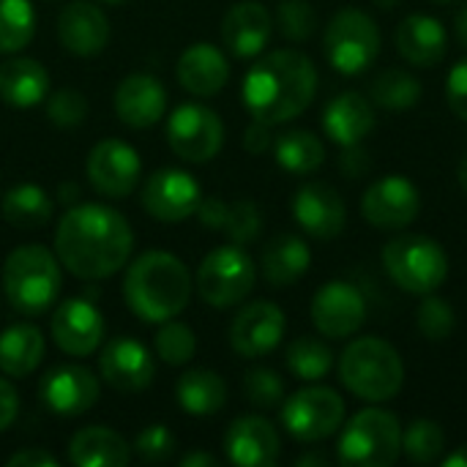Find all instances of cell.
Returning <instances> with one entry per match:
<instances>
[{
  "label": "cell",
  "instance_id": "obj_1",
  "mask_svg": "<svg viewBox=\"0 0 467 467\" xmlns=\"http://www.w3.org/2000/svg\"><path fill=\"white\" fill-rule=\"evenodd\" d=\"M134 235L123 213L101 202L71 205L55 233V254L77 279L99 282L118 274L131 254Z\"/></svg>",
  "mask_w": 467,
  "mask_h": 467
},
{
  "label": "cell",
  "instance_id": "obj_2",
  "mask_svg": "<svg viewBox=\"0 0 467 467\" xmlns=\"http://www.w3.org/2000/svg\"><path fill=\"white\" fill-rule=\"evenodd\" d=\"M317 90L315 63L296 49L263 55L244 79V104L254 120L285 123L301 115Z\"/></svg>",
  "mask_w": 467,
  "mask_h": 467
},
{
  "label": "cell",
  "instance_id": "obj_3",
  "mask_svg": "<svg viewBox=\"0 0 467 467\" xmlns=\"http://www.w3.org/2000/svg\"><path fill=\"white\" fill-rule=\"evenodd\" d=\"M123 298L140 320L167 323L186 309L192 274L170 252H145L126 271Z\"/></svg>",
  "mask_w": 467,
  "mask_h": 467
},
{
  "label": "cell",
  "instance_id": "obj_4",
  "mask_svg": "<svg viewBox=\"0 0 467 467\" xmlns=\"http://www.w3.org/2000/svg\"><path fill=\"white\" fill-rule=\"evenodd\" d=\"M60 260L47 246H16L3 265V293L14 312L25 317L44 315L60 296Z\"/></svg>",
  "mask_w": 467,
  "mask_h": 467
},
{
  "label": "cell",
  "instance_id": "obj_5",
  "mask_svg": "<svg viewBox=\"0 0 467 467\" xmlns=\"http://www.w3.org/2000/svg\"><path fill=\"white\" fill-rule=\"evenodd\" d=\"M339 378L356 397L367 402H386L400 394L405 383V364L386 339L364 337L342 353Z\"/></svg>",
  "mask_w": 467,
  "mask_h": 467
},
{
  "label": "cell",
  "instance_id": "obj_6",
  "mask_svg": "<svg viewBox=\"0 0 467 467\" xmlns=\"http://www.w3.org/2000/svg\"><path fill=\"white\" fill-rule=\"evenodd\" d=\"M402 454V427L394 413L367 408L345 424L339 435V460L350 467H389Z\"/></svg>",
  "mask_w": 467,
  "mask_h": 467
},
{
  "label": "cell",
  "instance_id": "obj_7",
  "mask_svg": "<svg viewBox=\"0 0 467 467\" xmlns=\"http://www.w3.org/2000/svg\"><path fill=\"white\" fill-rule=\"evenodd\" d=\"M383 265L389 276L408 293H435L449 276V257L443 246L427 235H402L386 244Z\"/></svg>",
  "mask_w": 467,
  "mask_h": 467
},
{
  "label": "cell",
  "instance_id": "obj_8",
  "mask_svg": "<svg viewBox=\"0 0 467 467\" xmlns=\"http://www.w3.org/2000/svg\"><path fill=\"white\" fill-rule=\"evenodd\" d=\"M380 52V30L375 19L358 8L339 11L326 30V57L328 63L345 74L356 77L367 71Z\"/></svg>",
  "mask_w": 467,
  "mask_h": 467
},
{
  "label": "cell",
  "instance_id": "obj_9",
  "mask_svg": "<svg viewBox=\"0 0 467 467\" xmlns=\"http://www.w3.org/2000/svg\"><path fill=\"white\" fill-rule=\"evenodd\" d=\"M257 282L252 257L241 246L213 249L197 271V293L205 304L227 309L241 304Z\"/></svg>",
  "mask_w": 467,
  "mask_h": 467
},
{
  "label": "cell",
  "instance_id": "obj_10",
  "mask_svg": "<svg viewBox=\"0 0 467 467\" xmlns=\"http://www.w3.org/2000/svg\"><path fill=\"white\" fill-rule=\"evenodd\" d=\"M285 430L301 443H317L331 438L345 421V402L334 389L309 386L296 391L282 408Z\"/></svg>",
  "mask_w": 467,
  "mask_h": 467
},
{
  "label": "cell",
  "instance_id": "obj_11",
  "mask_svg": "<svg viewBox=\"0 0 467 467\" xmlns=\"http://www.w3.org/2000/svg\"><path fill=\"white\" fill-rule=\"evenodd\" d=\"M167 142L183 161L205 164L224 145L222 118L202 104H181L167 120Z\"/></svg>",
  "mask_w": 467,
  "mask_h": 467
},
{
  "label": "cell",
  "instance_id": "obj_12",
  "mask_svg": "<svg viewBox=\"0 0 467 467\" xmlns=\"http://www.w3.org/2000/svg\"><path fill=\"white\" fill-rule=\"evenodd\" d=\"M88 181L104 197H129L140 183V153L123 140H101L88 153Z\"/></svg>",
  "mask_w": 467,
  "mask_h": 467
},
{
  "label": "cell",
  "instance_id": "obj_13",
  "mask_svg": "<svg viewBox=\"0 0 467 467\" xmlns=\"http://www.w3.org/2000/svg\"><path fill=\"white\" fill-rule=\"evenodd\" d=\"M202 202L200 183L186 170H156L142 189V208L159 222H183L197 213Z\"/></svg>",
  "mask_w": 467,
  "mask_h": 467
},
{
  "label": "cell",
  "instance_id": "obj_14",
  "mask_svg": "<svg viewBox=\"0 0 467 467\" xmlns=\"http://www.w3.org/2000/svg\"><path fill=\"white\" fill-rule=\"evenodd\" d=\"M421 208V194L410 178L386 175L375 181L361 200L364 219L378 230H402L408 227Z\"/></svg>",
  "mask_w": 467,
  "mask_h": 467
},
{
  "label": "cell",
  "instance_id": "obj_15",
  "mask_svg": "<svg viewBox=\"0 0 467 467\" xmlns=\"http://www.w3.org/2000/svg\"><path fill=\"white\" fill-rule=\"evenodd\" d=\"M367 320V304L356 285L328 282L312 298V323L328 339L353 337Z\"/></svg>",
  "mask_w": 467,
  "mask_h": 467
},
{
  "label": "cell",
  "instance_id": "obj_16",
  "mask_svg": "<svg viewBox=\"0 0 467 467\" xmlns=\"http://www.w3.org/2000/svg\"><path fill=\"white\" fill-rule=\"evenodd\" d=\"M99 394L101 389L96 375L79 364H57L38 383L41 402L57 416L88 413L99 402Z\"/></svg>",
  "mask_w": 467,
  "mask_h": 467
},
{
  "label": "cell",
  "instance_id": "obj_17",
  "mask_svg": "<svg viewBox=\"0 0 467 467\" xmlns=\"http://www.w3.org/2000/svg\"><path fill=\"white\" fill-rule=\"evenodd\" d=\"M52 337L63 353L74 358L90 356L104 339V317L93 301L68 298L52 315Z\"/></svg>",
  "mask_w": 467,
  "mask_h": 467
},
{
  "label": "cell",
  "instance_id": "obj_18",
  "mask_svg": "<svg viewBox=\"0 0 467 467\" xmlns=\"http://www.w3.org/2000/svg\"><path fill=\"white\" fill-rule=\"evenodd\" d=\"M285 326V312L276 304L254 301L235 315L230 326V345L244 358H260L282 342Z\"/></svg>",
  "mask_w": 467,
  "mask_h": 467
},
{
  "label": "cell",
  "instance_id": "obj_19",
  "mask_svg": "<svg viewBox=\"0 0 467 467\" xmlns=\"http://www.w3.org/2000/svg\"><path fill=\"white\" fill-rule=\"evenodd\" d=\"M99 369H101V378L115 391H123V394L145 391L156 378V364H153L150 350L131 337L112 339L101 350Z\"/></svg>",
  "mask_w": 467,
  "mask_h": 467
},
{
  "label": "cell",
  "instance_id": "obj_20",
  "mask_svg": "<svg viewBox=\"0 0 467 467\" xmlns=\"http://www.w3.org/2000/svg\"><path fill=\"white\" fill-rule=\"evenodd\" d=\"M293 216L301 224V230L312 238L331 241L345 230V200L339 192L328 183H304L293 197Z\"/></svg>",
  "mask_w": 467,
  "mask_h": 467
},
{
  "label": "cell",
  "instance_id": "obj_21",
  "mask_svg": "<svg viewBox=\"0 0 467 467\" xmlns=\"http://www.w3.org/2000/svg\"><path fill=\"white\" fill-rule=\"evenodd\" d=\"M279 432L263 416H244L230 424L224 451L233 465L271 467L279 460Z\"/></svg>",
  "mask_w": 467,
  "mask_h": 467
},
{
  "label": "cell",
  "instance_id": "obj_22",
  "mask_svg": "<svg viewBox=\"0 0 467 467\" xmlns=\"http://www.w3.org/2000/svg\"><path fill=\"white\" fill-rule=\"evenodd\" d=\"M57 38L71 55L93 57L109 41V19L99 5L74 0L57 16Z\"/></svg>",
  "mask_w": 467,
  "mask_h": 467
},
{
  "label": "cell",
  "instance_id": "obj_23",
  "mask_svg": "<svg viewBox=\"0 0 467 467\" xmlns=\"http://www.w3.org/2000/svg\"><path fill=\"white\" fill-rule=\"evenodd\" d=\"M115 112L131 129H148L167 112V90L150 74H129L115 90Z\"/></svg>",
  "mask_w": 467,
  "mask_h": 467
},
{
  "label": "cell",
  "instance_id": "obj_24",
  "mask_svg": "<svg viewBox=\"0 0 467 467\" xmlns=\"http://www.w3.org/2000/svg\"><path fill=\"white\" fill-rule=\"evenodd\" d=\"M271 30H274L271 14L265 11V5H260L254 0L235 3L222 19L224 47L235 57H257L265 49Z\"/></svg>",
  "mask_w": 467,
  "mask_h": 467
},
{
  "label": "cell",
  "instance_id": "obj_25",
  "mask_svg": "<svg viewBox=\"0 0 467 467\" xmlns=\"http://www.w3.org/2000/svg\"><path fill=\"white\" fill-rule=\"evenodd\" d=\"M178 82L192 96H213L219 93L230 79V63L224 52L213 44H192L181 52L175 66Z\"/></svg>",
  "mask_w": 467,
  "mask_h": 467
},
{
  "label": "cell",
  "instance_id": "obj_26",
  "mask_svg": "<svg viewBox=\"0 0 467 467\" xmlns=\"http://www.w3.org/2000/svg\"><path fill=\"white\" fill-rule=\"evenodd\" d=\"M323 129L342 148L358 145L375 129V109L361 93H342L328 101L323 112Z\"/></svg>",
  "mask_w": 467,
  "mask_h": 467
},
{
  "label": "cell",
  "instance_id": "obj_27",
  "mask_svg": "<svg viewBox=\"0 0 467 467\" xmlns=\"http://www.w3.org/2000/svg\"><path fill=\"white\" fill-rule=\"evenodd\" d=\"M397 49L413 66H435L446 55V27L427 14H410L397 27Z\"/></svg>",
  "mask_w": 467,
  "mask_h": 467
},
{
  "label": "cell",
  "instance_id": "obj_28",
  "mask_svg": "<svg viewBox=\"0 0 467 467\" xmlns=\"http://www.w3.org/2000/svg\"><path fill=\"white\" fill-rule=\"evenodd\" d=\"M49 93V74L33 57H8L0 63V99L11 107H36Z\"/></svg>",
  "mask_w": 467,
  "mask_h": 467
},
{
  "label": "cell",
  "instance_id": "obj_29",
  "mask_svg": "<svg viewBox=\"0 0 467 467\" xmlns=\"http://www.w3.org/2000/svg\"><path fill=\"white\" fill-rule=\"evenodd\" d=\"M68 460L77 467H123L131 460V449L107 427H85L71 438Z\"/></svg>",
  "mask_w": 467,
  "mask_h": 467
},
{
  "label": "cell",
  "instance_id": "obj_30",
  "mask_svg": "<svg viewBox=\"0 0 467 467\" xmlns=\"http://www.w3.org/2000/svg\"><path fill=\"white\" fill-rule=\"evenodd\" d=\"M44 334L30 323H16L0 334V372L8 378H25L44 361Z\"/></svg>",
  "mask_w": 467,
  "mask_h": 467
},
{
  "label": "cell",
  "instance_id": "obj_31",
  "mask_svg": "<svg viewBox=\"0 0 467 467\" xmlns=\"http://www.w3.org/2000/svg\"><path fill=\"white\" fill-rule=\"evenodd\" d=\"M309 265L312 252L298 235H276L263 252V276L276 287L298 282Z\"/></svg>",
  "mask_w": 467,
  "mask_h": 467
},
{
  "label": "cell",
  "instance_id": "obj_32",
  "mask_svg": "<svg viewBox=\"0 0 467 467\" xmlns=\"http://www.w3.org/2000/svg\"><path fill=\"white\" fill-rule=\"evenodd\" d=\"M175 397H178V402H181V408L186 413H192V416H213L227 402V383H224L222 375H216L211 369H192L178 380Z\"/></svg>",
  "mask_w": 467,
  "mask_h": 467
},
{
  "label": "cell",
  "instance_id": "obj_33",
  "mask_svg": "<svg viewBox=\"0 0 467 467\" xmlns=\"http://www.w3.org/2000/svg\"><path fill=\"white\" fill-rule=\"evenodd\" d=\"M3 219L16 230H41L52 219V200L36 183H19L3 197Z\"/></svg>",
  "mask_w": 467,
  "mask_h": 467
},
{
  "label": "cell",
  "instance_id": "obj_34",
  "mask_svg": "<svg viewBox=\"0 0 467 467\" xmlns=\"http://www.w3.org/2000/svg\"><path fill=\"white\" fill-rule=\"evenodd\" d=\"M274 150H276L279 167L287 170V172H296V175L315 172L323 164V159H326L323 142L312 131H304V129H296V131L282 134L276 140Z\"/></svg>",
  "mask_w": 467,
  "mask_h": 467
},
{
  "label": "cell",
  "instance_id": "obj_35",
  "mask_svg": "<svg viewBox=\"0 0 467 467\" xmlns=\"http://www.w3.org/2000/svg\"><path fill=\"white\" fill-rule=\"evenodd\" d=\"M36 33L30 0H0V52H19Z\"/></svg>",
  "mask_w": 467,
  "mask_h": 467
},
{
  "label": "cell",
  "instance_id": "obj_36",
  "mask_svg": "<svg viewBox=\"0 0 467 467\" xmlns=\"http://www.w3.org/2000/svg\"><path fill=\"white\" fill-rule=\"evenodd\" d=\"M334 367V353L315 337H301L287 348V369L301 380H323Z\"/></svg>",
  "mask_w": 467,
  "mask_h": 467
},
{
  "label": "cell",
  "instance_id": "obj_37",
  "mask_svg": "<svg viewBox=\"0 0 467 467\" xmlns=\"http://www.w3.org/2000/svg\"><path fill=\"white\" fill-rule=\"evenodd\" d=\"M372 96L386 109H408L421 99V82L408 71L389 68L372 82Z\"/></svg>",
  "mask_w": 467,
  "mask_h": 467
},
{
  "label": "cell",
  "instance_id": "obj_38",
  "mask_svg": "<svg viewBox=\"0 0 467 467\" xmlns=\"http://www.w3.org/2000/svg\"><path fill=\"white\" fill-rule=\"evenodd\" d=\"M446 449V432L441 430L438 421L430 419H416L408 432L402 435V451L416 462V465H430L435 462Z\"/></svg>",
  "mask_w": 467,
  "mask_h": 467
},
{
  "label": "cell",
  "instance_id": "obj_39",
  "mask_svg": "<svg viewBox=\"0 0 467 467\" xmlns=\"http://www.w3.org/2000/svg\"><path fill=\"white\" fill-rule=\"evenodd\" d=\"M197 353V337L186 323H178L175 317L161 326L156 334V356L170 367H183Z\"/></svg>",
  "mask_w": 467,
  "mask_h": 467
},
{
  "label": "cell",
  "instance_id": "obj_40",
  "mask_svg": "<svg viewBox=\"0 0 467 467\" xmlns=\"http://www.w3.org/2000/svg\"><path fill=\"white\" fill-rule=\"evenodd\" d=\"M454 323H457V317H454L451 304L427 293V298L419 306V331H421V337L430 339V342H446L454 334Z\"/></svg>",
  "mask_w": 467,
  "mask_h": 467
},
{
  "label": "cell",
  "instance_id": "obj_41",
  "mask_svg": "<svg viewBox=\"0 0 467 467\" xmlns=\"http://www.w3.org/2000/svg\"><path fill=\"white\" fill-rule=\"evenodd\" d=\"M282 36L293 41H306L317 30V14L309 0H285L276 11Z\"/></svg>",
  "mask_w": 467,
  "mask_h": 467
},
{
  "label": "cell",
  "instance_id": "obj_42",
  "mask_svg": "<svg viewBox=\"0 0 467 467\" xmlns=\"http://www.w3.org/2000/svg\"><path fill=\"white\" fill-rule=\"evenodd\" d=\"M244 394L254 408H276L285 400V380L274 369H252L244 378Z\"/></svg>",
  "mask_w": 467,
  "mask_h": 467
},
{
  "label": "cell",
  "instance_id": "obj_43",
  "mask_svg": "<svg viewBox=\"0 0 467 467\" xmlns=\"http://www.w3.org/2000/svg\"><path fill=\"white\" fill-rule=\"evenodd\" d=\"M260 227H263V216H260V208L252 202V200H238L227 208V219H224V233L238 244H249L260 235Z\"/></svg>",
  "mask_w": 467,
  "mask_h": 467
},
{
  "label": "cell",
  "instance_id": "obj_44",
  "mask_svg": "<svg viewBox=\"0 0 467 467\" xmlns=\"http://www.w3.org/2000/svg\"><path fill=\"white\" fill-rule=\"evenodd\" d=\"M47 115L60 129H74L88 118V101L79 90L63 88L47 99Z\"/></svg>",
  "mask_w": 467,
  "mask_h": 467
},
{
  "label": "cell",
  "instance_id": "obj_45",
  "mask_svg": "<svg viewBox=\"0 0 467 467\" xmlns=\"http://www.w3.org/2000/svg\"><path fill=\"white\" fill-rule=\"evenodd\" d=\"M175 435L167 430V427H161V424H150L148 430H142L140 435H137V441H134V451H137V457L142 460V462H148V465H156V462H164V460H170L172 457V451H175Z\"/></svg>",
  "mask_w": 467,
  "mask_h": 467
},
{
  "label": "cell",
  "instance_id": "obj_46",
  "mask_svg": "<svg viewBox=\"0 0 467 467\" xmlns=\"http://www.w3.org/2000/svg\"><path fill=\"white\" fill-rule=\"evenodd\" d=\"M446 101L457 118L467 120V57L451 68L446 79Z\"/></svg>",
  "mask_w": 467,
  "mask_h": 467
},
{
  "label": "cell",
  "instance_id": "obj_47",
  "mask_svg": "<svg viewBox=\"0 0 467 467\" xmlns=\"http://www.w3.org/2000/svg\"><path fill=\"white\" fill-rule=\"evenodd\" d=\"M227 202L219 200V197H208L200 202L197 213H200V222L208 227V230H222L224 227V219H227Z\"/></svg>",
  "mask_w": 467,
  "mask_h": 467
},
{
  "label": "cell",
  "instance_id": "obj_48",
  "mask_svg": "<svg viewBox=\"0 0 467 467\" xmlns=\"http://www.w3.org/2000/svg\"><path fill=\"white\" fill-rule=\"evenodd\" d=\"M19 413V397L16 389L8 380H0V432H5Z\"/></svg>",
  "mask_w": 467,
  "mask_h": 467
},
{
  "label": "cell",
  "instance_id": "obj_49",
  "mask_svg": "<svg viewBox=\"0 0 467 467\" xmlns=\"http://www.w3.org/2000/svg\"><path fill=\"white\" fill-rule=\"evenodd\" d=\"M271 123H263V120H252V126L246 129L244 134V148L249 153H263L265 148H271Z\"/></svg>",
  "mask_w": 467,
  "mask_h": 467
},
{
  "label": "cell",
  "instance_id": "obj_50",
  "mask_svg": "<svg viewBox=\"0 0 467 467\" xmlns=\"http://www.w3.org/2000/svg\"><path fill=\"white\" fill-rule=\"evenodd\" d=\"M55 465H57V460H55L49 451L38 449V446L25 449V451L14 454V457L8 460V467H55Z\"/></svg>",
  "mask_w": 467,
  "mask_h": 467
},
{
  "label": "cell",
  "instance_id": "obj_51",
  "mask_svg": "<svg viewBox=\"0 0 467 467\" xmlns=\"http://www.w3.org/2000/svg\"><path fill=\"white\" fill-rule=\"evenodd\" d=\"M181 465L183 467H194V465L213 467L216 465V457H211V454H186V457L181 460Z\"/></svg>",
  "mask_w": 467,
  "mask_h": 467
},
{
  "label": "cell",
  "instance_id": "obj_52",
  "mask_svg": "<svg viewBox=\"0 0 467 467\" xmlns=\"http://www.w3.org/2000/svg\"><path fill=\"white\" fill-rule=\"evenodd\" d=\"M443 465L446 467H467V446H460L454 454H449Z\"/></svg>",
  "mask_w": 467,
  "mask_h": 467
},
{
  "label": "cell",
  "instance_id": "obj_53",
  "mask_svg": "<svg viewBox=\"0 0 467 467\" xmlns=\"http://www.w3.org/2000/svg\"><path fill=\"white\" fill-rule=\"evenodd\" d=\"M457 36H460V41L467 47V5L457 14Z\"/></svg>",
  "mask_w": 467,
  "mask_h": 467
},
{
  "label": "cell",
  "instance_id": "obj_54",
  "mask_svg": "<svg viewBox=\"0 0 467 467\" xmlns=\"http://www.w3.org/2000/svg\"><path fill=\"white\" fill-rule=\"evenodd\" d=\"M298 465H328V457H323V454H309V457H301Z\"/></svg>",
  "mask_w": 467,
  "mask_h": 467
},
{
  "label": "cell",
  "instance_id": "obj_55",
  "mask_svg": "<svg viewBox=\"0 0 467 467\" xmlns=\"http://www.w3.org/2000/svg\"><path fill=\"white\" fill-rule=\"evenodd\" d=\"M457 175H460V183H462V189L467 192V156L462 159V164H460V172H457Z\"/></svg>",
  "mask_w": 467,
  "mask_h": 467
},
{
  "label": "cell",
  "instance_id": "obj_56",
  "mask_svg": "<svg viewBox=\"0 0 467 467\" xmlns=\"http://www.w3.org/2000/svg\"><path fill=\"white\" fill-rule=\"evenodd\" d=\"M375 3H378L380 8H397V5H400L402 0H375Z\"/></svg>",
  "mask_w": 467,
  "mask_h": 467
},
{
  "label": "cell",
  "instance_id": "obj_57",
  "mask_svg": "<svg viewBox=\"0 0 467 467\" xmlns=\"http://www.w3.org/2000/svg\"><path fill=\"white\" fill-rule=\"evenodd\" d=\"M104 3H126V0H104Z\"/></svg>",
  "mask_w": 467,
  "mask_h": 467
},
{
  "label": "cell",
  "instance_id": "obj_58",
  "mask_svg": "<svg viewBox=\"0 0 467 467\" xmlns=\"http://www.w3.org/2000/svg\"><path fill=\"white\" fill-rule=\"evenodd\" d=\"M435 3H454V0H435Z\"/></svg>",
  "mask_w": 467,
  "mask_h": 467
}]
</instances>
